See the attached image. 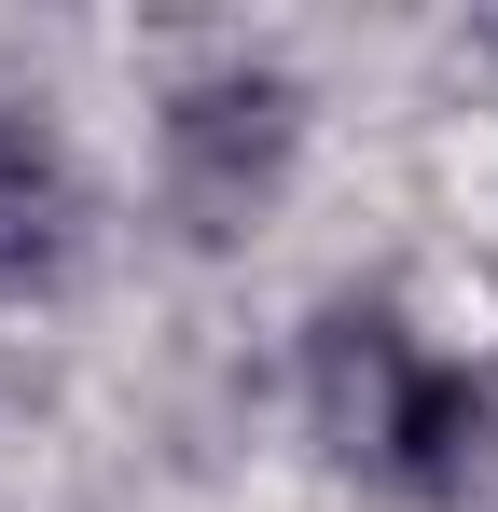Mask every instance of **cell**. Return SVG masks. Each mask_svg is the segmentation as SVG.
<instances>
[{"label":"cell","instance_id":"obj_3","mask_svg":"<svg viewBox=\"0 0 498 512\" xmlns=\"http://www.w3.org/2000/svg\"><path fill=\"white\" fill-rule=\"evenodd\" d=\"M83 250V180H70V139L28 111V97H0V291H42V277H70Z\"/></svg>","mask_w":498,"mask_h":512},{"label":"cell","instance_id":"obj_2","mask_svg":"<svg viewBox=\"0 0 498 512\" xmlns=\"http://www.w3.org/2000/svg\"><path fill=\"white\" fill-rule=\"evenodd\" d=\"M291 139H305L291 70H263V56L194 70V84L166 97V194H180V222H194V236H236L249 208L291 180Z\"/></svg>","mask_w":498,"mask_h":512},{"label":"cell","instance_id":"obj_1","mask_svg":"<svg viewBox=\"0 0 498 512\" xmlns=\"http://www.w3.org/2000/svg\"><path fill=\"white\" fill-rule=\"evenodd\" d=\"M305 416H319L332 457L388 471L415 499L471 485V457H485V388L443 346H415L388 305H319V333H305Z\"/></svg>","mask_w":498,"mask_h":512}]
</instances>
